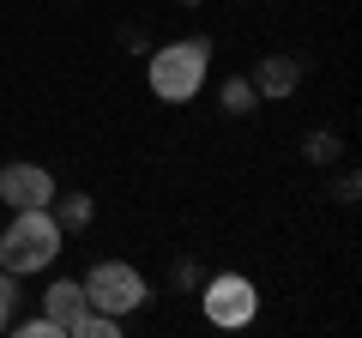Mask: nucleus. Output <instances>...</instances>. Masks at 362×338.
I'll use <instances>...</instances> for the list:
<instances>
[{
  "label": "nucleus",
  "instance_id": "9",
  "mask_svg": "<svg viewBox=\"0 0 362 338\" xmlns=\"http://www.w3.org/2000/svg\"><path fill=\"white\" fill-rule=\"evenodd\" d=\"M90 211H97V206H90L85 194H66L61 206H49V218L61 223V235H66V230H85V223H90Z\"/></svg>",
  "mask_w": 362,
  "mask_h": 338
},
{
  "label": "nucleus",
  "instance_id": "3",
  "mask_svg": "<svg viewBox=\"0 0 362 338\" xmlns=\"http://www.w3.org/2000/svg\"><path fill=\"white\" fill-rule=\"evenodd\" d=\"M85 302L103 308V314H127L145 302V278L121 260H103V266H90V278H85Z\"/></svg>",
  "mask_w": 362,
  "mask_h": 338
},
{
  "label": "nucleus",
  "instance_id": "2",
  "mask_svg": "<svg viewBox=\"0 0 362 338\" xmlns=\"http://www.w3.org/2000/svg\"><path fill=\"white\" fill-rule=\"evenodd\" d=\"M206 54H211L206 37L157 49V54H151V91L163 97V103H187V97L199 91V78H206Z\"/></svg>",
  "mask_w": 362,
  "mask_h": 338
},
{
  "label": "nucleus",
  "instance_id": "4",
  "mask_svg": "<svg viewBox=\"0 0 362 338\" xmlns=\"http://www.w3.org/2000/svg\"><path fill=\"white\" fill-rule=\"evenodd\" d=\"M0 199H6L13 211L54 206V175L42 163H6V169H0Z\"/></svg>",
  "mask_w": 362,
  "mask_h": 338
},
{
  "label": "nucleus",
  "instance_id": "6",
  "mask_svg": "<svg viewBox=\"0 0 362 338\" xmlns=\"http://www.w3.org/2000/svg\"><path fill=\"white\" fill-rule=\"evenodd\" d=\"M296 78H302V66L290 61V54H266L259 73H254V91L259 97H290V91H296Z\"/></svg>",
  "mask_w": 362,
  "mask_h": 338
},
{
  "label": "nucleus",
  "instance_id": "1",
  "mask_svg": "<svg viewBox=\"0 0 362 338\" xmlns=\"http://www.w3.org/2000/svg\"><path fill=\"white\" fill-rule=\"evenodd\" d=\"M61 254V223L49 218V206L37 211H18L13 223H6V235H0V266L6 272H42V266Z\"/></svg>",
  "mask_w": 362,
  "mask_h": 338
},
{
  "label": "nucleus",
  "instance_id": "10",
  "mask_svg": "<svg viewBox=\"0 0 362 338\" xmlns=\"http://www.w3.org/2000/svg\"><path fill=\"white\" fill-rule=\"evenodd\" d=\"M254 85H247V78H230V85H223V109H230V115H247V109H254Z\"/></svg>",
  "mask_w": 362,
  "mask_h": 338
},
{
  "label": "nucleus",
  "instance_id": "12",
  "mask_svg": "<svg viewBox=\"0 0 362 338\" xmlns=\"http://www.w3.org/2000/svg\"><path fill=\"white\" fill-rule=\"evenodd\" d=\"M25 338H61V326L42 314V320H25Z\"/></svg>",
  "mask_w": 362,
  "mask_h": 338
},
{
  "label": "nucleus",
  "instance_id": "5",
  "mask_svg": "<svg viewBox=\"0 0 362 338\" xmlns=\"http://www.w3.org/2000/svg\"><path fill=\"white\" fill-rule=\"evenodd\" d=\"M254 308H259V296H254L247 278H211V284H206V320L247 326V320H254Z\"/></svg>",
  "mask_w": 362,
  "mask_h": 338
},
{
  "label": "nucleus",
  "instance_id": "8",
  "mask_svg": "<svg viewBox=\"0 0 362 338\" xmlns=\"http://www.w3.org/2000/svg\"><path fill=\"white\" fill-rule=\"evenodd\" d=\"M66 332H73V338H115V332H121V314H103V308H85V314H78L73 326H66Z\"/></svg>",
  "mask_w": 362,
  "mask_h": 338
},
{
  "label": "nucleus",
  "instance_id": "11",
  "mask_svg": "<svg viewBox=\"0 0 362 338\" xmlns=\"http://www.w3.org/2000/svg\"><path fill=\"white\" fill-rule=\"evenodd\" d=\"M13 272H6V266H0V332H6V320H13Z\"/></svg>",
  "mask_w": 362,
  "mask_h": 338
},
{
  "label": "nucleus",
  "instance_id": "7",
  "mask_svg": "<svg viewBox=\"0 0 362 338\" xmlns=\"http://www.w3.org/2000/svg\"><path fill=\"white\" fill-rule=\"evenodd\" d=\"M85 308H90V302H85V284H49V302H42V314H49L61 332H66V326H73Z\"/></svg>",
  "mask_w": 362,
  "mask_h": 338
}]
</instances>
